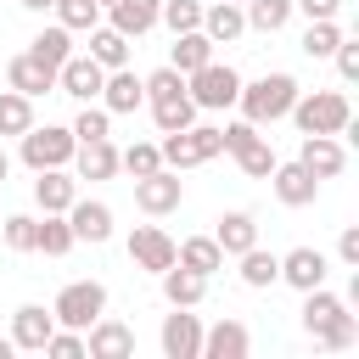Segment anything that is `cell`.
<instances>
[{"label":"cell","instance_id":"29","mask_svg":"<svg viewBox=\"0 0 359 359\" xmlns=\"http://www.w3.org/2000/svg\"><path fill=\"white\" fill-rule=\"evenodd\" d=\"M202 62H213V39H208L202 28H191V34H174V50H168V67H180V73H196Z\"/></svg>","mask_w":359,"mask_h":359},{"label":"cell","instance_id":"41","mask_svg":"<svg viewBox=\"0 0 359 359\" xmlns=\"http://www.w3.org/2000/svg\"><path fill=\"white\" fill-rule=\"evenodd\" d=\"M118 168H129L135 180H140V174H151V168H163L157 140H135V146H123V151H118Z\"/></svg>","mask_w":359,"mask_h":359},{"label":"cell","instance_id":"7","mask_svg":"<svg viewBox=\"0 0 359 359\" xmlns=\"http://www.w3.org/2000/svg\"><path fill=\"white\" fill-rule=\"evenodd\" d=\"M180 196H185L180 168H151V174H140V180H135V208H140V213H151V219L174 213V208H180Z\"/></svg>","mask_w":359,"mask_h":359},{"label":"cell","instance_id":"23","mask_svg":"<svg viewBox=\"0 0 359 359\" xmlns=\"http://www.w3.org/2000/svg\"><path fill=\"white\" fill-rule=\"evenodd\" d=\"M157 6H163V0H112V6H107V22H112L123 39H140V34L157 28Z\"/></svg>","mask_w":359,"mask_h":359},{"label":"cell","instance_id":"14","mask_svg":"<svg viewBox=\"0 0 359 359\" xmlns=\"http://www.w3.org/2000/svg\"><path fill=\"white\" fill-rule=\"evenodd\" d=\"M95 101L118 118V112L146 107V84H140V73H135V67H107V79H101V95H95Z\"/></svg>","mask_w":359,"mask_h":359},{"label":"cell","instance_id":"38","mask_svg":"<svg viewBox=\"0 0 359 359\" xmlns=\"http://www.w3.org/2000/svg\"><path fill=\"white\" fill-rule=\"evenodd\" d=\"M67 129H73V140H101V135H112V112H107L101 101H84Z\"/></svg>","mask_w":359,"mask_h":359},{"label":"cell","instance_id":"16","mask_svg":"<svg viewBox=\"0 0 359 359\" xmlns=\"http://www.w3.org/2000/svg\"><path fill=\"white\" fill-rule=\"evenodd\" d=\"M6 90H22L28 101H34V95H50V90H56V67H45V62L28 56V50H17V56L6 62Z\"/></svg>","mask_w":359,"mask_h":359},{"label":"cell","instance_id":"51","mask_svg":"<svg viewBox=\"0 0 359 359\" xmlns=\"http://www.w3.org/2000/svg\"><path fill=\"white\" fill-rule=\"evenodd\" d=\"M6 174H11V157H6V151H0V185H6Z\"/></svg>","mask_w":359,"mask_h":359},{"label":"cell","instance_id":"8","mask_svg":"<svg viewBox=\"0 0 359 359\" xmlns=\"http://www.w3.org/2000/svg\"><path fill=\"white\" fill-rule=\"evenodd\" d=\"M101 79H107V67H101L90 50H73V56L56 67V90H62V95H73L79 107L101 95Z\"/></svg>","mask_w":359,"mask_h":359},{"label":"cell","instance_id":"9","mask_svg":"<svg viewBox=\"0 0 359 359\" xmlns=\"http://www.w3.org/2000/svg\"><path fill=\"white\" fill-rule=\"evenodd\" d=\"M157 348H163V359H202V320H196L191 309H174V314H163Z\"/></svg>","mask_w":359,"mask_h":359},{"label":"cell","instance_id":"33","mask_svg":"<svg viewBox=\"0 0 359 359\" xmlns=\"http://www.w3.org/2000/svg\"><path fill=\"white\" fill-rule=\"evenodd\" d=\"M151 107V123L163 129V135H174V129H191L196 123V101L180 90V95H168V101H146Z\"/></svg>","mask_w":359,"mask_h":359},{"label":"cell","instance_id":"28","mask_svg":"<svg viewBox=\"0 0 359 359\" xmlns=\"http://www.w3.org/2000/svg\"><path fill=\"white\" fill-rule=\"evenodd\" d=\"M236 264H241V286H252V292H264V286H275V280H280V258H275V252H264L258 241H252L247 252H236Z\"/></svg>","mask_w":359,"mask_h":359},{"label":"cell","instance_id":"46","mask_svg":"<svg viewBox=\"0 0 359 359\" xmlns=\"http://www.w3.org/2000/svg\"><path fill=\"white\" fill-rule=\"evenodd\" d=\"M219 140H224V151L236 157V151H241L247 140H258V123H247V118H236V123H224V129H219Z\"/></svg>","mask_w":359,"mask_h":359},{"label":"cell","instance_id":"43","mask_svg":"<svg viewBox=\"0 0 359 359\" xmlns=\"http://www.w3.org/2000/svg\"><path fill=\"white\" fill-rule=\"evenodd\" d=\"M34 230H39V219H34V213H11L0 236H6V247H11V252H34Z\"/></svg>","mask_w":359,"mask_h":359},{"label":"cell","instance_id":"20","mask_svg":"<svg viewBox=\"0 0 359 359\" xmlns=\"http://www.w3.org/2000/svg\"><path fill=\"white\" fill-rule=\"evenodd\" d=\"M84 353H90V359H129V353H135V331H129L123 320L101 314V320L90 325V337H84Z\"/></svg>","mask_w":359,"mask_h":359},{"label":"cell","instance_id":"25","mask_svg":"<svg viewBox=\"0 0 359 359\" xmlns=\"http://www.w3.org/2000/svg\"><path fill=\"white\" fill-rule=\"evenodd\" d=\"M213 241H219V252H224V258H236V252H247V247L258 241V219H252V213H241V208H230V213H219Z\"/></svg>","mask_w":359,"mask_h":359},{"label":"cell","instance_id":"44","mask_svg":"<svg viewBox=\"0 0 359 359\" xmlns=\"http://www.w3.org/2000/svg\"><path fill=\"white\" fill-rule=\"evenodd\" d=\"M45 353H50V359H84V331L56 325V331L45 337Z\"/></svg>","mask_w":359,"mask_h":359},{"label":"cell","instance_id":"31","mask_svg":"<svg viewBox=\"0 0 359 359\" xmlns=\"http://www.w3.org/2000/svg\"><path fill=\"white\" fill-rule=\"evenodd\" d=\"M28 56H39L45 67H62V62L73 56V34H67L62 22H50V28H39V34L28 39Z\"/></svg>","mask_w":359,"mask_h":359},{"label":"cell","instance_id":"53","mask_svg":"<svg viewBox=\"0 0 359 359\" xmlns=\"http://www.w3.org/2000/svg\"><path fill=\"white\" fill-rule=\"evenodd\" d=\"M236 6H241V0H236Z\"/></svg>","mask_w":359,"mask_h":359},{"label":"cell","instance_id":"17","mask_svg":"<svg viewBox=\"0 0 359 359\" xmlns=\"http://www.w3.org/2000/svg\"><path fill=\"white\" fill-rule=\"evenodd\" d=\"M297 163H303L314 180H337V174L348 168V151H342V140H337V135H303Z\"/></svg>","mask_w":359,"mask_h":359},{"label":"cell","instance_id":"52","mask_svg":"<svg viewBox=\"0 0 359 359\" xmlns=\"http://www.w3.org/2000/svg\"><path fill=\"white\" fill-rule=\"evenodd\" d=\"M95 6H101V11H107V6H112V0H95Z\"/></svg>","mask_w":359,"mask_h":359},{"label":"cell","instance_id":"36","mask_svg":"<svg viewBox=\"0 0 359 359\" xmlns=\"http://www.w3.org/2000/svg\"><path fill=\"white\" fill-rule=\"evenodd\" d=\"M157 22L168 34H191V28H202V0H163L157 6Z\"/></svg>","mask_w":359,"mask_h":359},{"label":"cell","instance_id":"34","mask_svg":"<svg viewBox=\"0 0 359 359\" xmlns=\"http://www.w3.org/2000/svg\"><path fill=\"white\" fill-rule=\"evenodd\" d=\"M337 39H342L337 17H320V22H309V28H303V56H309V62H331Z\"/></svg>","mask_w":359,"mask_h":359},{"label":"cell","instance_id":"42","mask_svg":"<svg viewBox=\"0 0 359 359\" xmlns=\"http://www.w3.org/2000/svg\"><path fill=\"white\" fill-rule=\"evenodd\" d=\"M140 84H146V101H168V95H180V90H185V73L163 62V67H157V73H146Z\"/></svg>","mask_w":359,"mask_h":359},{"label":"cell","instance_id":"21","mask_svg":"<svg viewBox=\"0 0 359 359\" xmlns=\"http://www.w3.org/2000/svg\"><path fill=\"white\" fill-rule=\"evenodd\" d=\"M73 174H79V180H112V174H118V146H112V135H101V140H79V151H73Z\"/></svg>","mask_w":359,"mask_h":359},{"label":"cell","instance_id":"6","mask_svg":"<svg viewBox=\"0 0 359 359\" xmlns=\"http://www.w3.org/2000/svg\"><path fill=\"white\" fill-rule=\"evenodd\" d=\"M50 314H56V325L90 331V325H95V320L107 314V286H101V280H67V286L56 292Z\"/></svg>","mask_w":359,"mask_h":359},{"label":"cell","instance_id":"13","mask_svg":"<svg viewBox=\"0 0 359 359\" xmlns=\"http://www.w3.org/2000/svg\"><path fill=\"white\" fill-rule=\"evenodd\" d=\"M247 353H252V331L236 314L202 325V359H247Z\"/></svg>","mask_w":359,"mask_h":359},{"label":"cell","instance_id":"4","mask_svg":"<svg viewBox=\"0 0 359 359\" xmlns=\"http://www.w3.org/2000/svg\"><path fill=\"white\" fill-rule=\"evenodd\" d=\"M73 151H79V140H73V129H62V123H28L22 135H17V157L39 174V168H67L73 163Z\"/></svg>","mask_w":359,"mask_h":359},{"label":"cell","instance_id":"10","mask_svg":"<svg viewBox=\"0 0 359 359\" xmlns=\"http://www.w3.org/2000/svg\"><path fill=\"white\" fill-rule=\"evenodd\" d=\"M129 258H135V269L163 275V269L174 264V236L157 230V224H135V230H129Z\"/></svg>","mask_w":359,"mask_h":359},{"label":"cell","instance_id":"27","mask_svg":"<svg viewBox=\"0 0 359 359\" xmlns=\"http://www.w3.org/2000/svg\"><path fill=\"white\" fill-rule=\"evenodd\" d=\"M79 241H73V224H67V213H39V230H34V252H45V258H62V252H73Z\"/></svg>","mask_w":359,"mask_h":359},{"label":"cell","instance_id":"32","mask_svg":"<svg viewBox=\"0 0 359 359\" xmlns=\"http://www.w3.org/2000/svg\"><path fill=\"white\" fill-rule=\"evenodd\" d=\"M90 56H95L101 67H129V39H123L112 22H95V28H90Z\"/></svg>","mask_w":359,"mask_h":359},{"label":"cell","instance_id":"26","mask_svg":"<svg viewBox=\"0 0 359 359\" xmlns=\"http://www.w3.org/2000/svg\"><path fill=\"white\" fill-rule=\"evenodd\" d=\"M157 280H163V297H168V309H196V303L208 297V280H202V275H191L185 264H168Z\"/></svg>","mask_w":359,"mask_h":359},{"label":"cell","instance_id":"39","mask_svg":"<svg viewBox=\"0 0 359 359\" xmlns=\"http://www.w3.org/2000/svg\"><path fill=\"white\" fill-rule=\"evenodd\" d=\"M163 168H196L202 163V151H196V140H191V129H174V135H163Z\"/></svg>","mask_w":359,"mask_h":359},{"label":"cell","instance_id":"5","mask_svg":"<svg viewBox=\"0 0 359 359\" xmlns=\"http://www.w3.org/2000/svg\"><path fill=\"white\" fill-rule=\"evenodd\" d=\"M185 95L196 101V112H224L241 95V73L230 62H202L196 73H185Z\"/></svg>","mask_w":359,"mask_h":359},{"label":"cell","instance_id":"35","mask_svg":"<svg viewBox=\"0 0 359 359\" xmlns=\"http://www.w3.org/2000/svg\"><path fill=\"white\" fill-rule=\"evenodd\" d=\"M28 123H34V101L22 90H0V140L6 135H22Z\"/></svg>","mask_w":359,"mask_h":359},{"label":"cell","instance_id":"15","mask_svg":"<svg viewBox=\"0 0 359 359\" xmlns=\"http://www.w3.org/2000/svg\"><path fill=\"white\" fill-rule=\"evenodd\" d=\"M67 224H73V241H90V247L112 241V208H107V202H95V196H73Z\"/></svg>","mask_w":359,"mask_h":359},{"label":"cell","instance_id":"40","mask_svg":"<svg viewBox=\"0 0 359 359\" xmlns=\"http://www.w3.org/2000/svg\"><path fill=\"white\" fill-rule=\"evenodd\" d=\"M236 163H241V174H247V180H269V168H275L280 157H275V146L258 135V140H247V146L236 151Z\"/></svg>","mask_w":359,"mask_h":359},{"label":"cell","instance_id":"2","mask_svg":"<svg viewBox=\"0 0 359 359\" xmlns=\"http://www.w3.org/2000/svg\"><path fill=\"white\" fill-rule=\"evenodd\" d=\"M292 101H297V79L292 73H264V79H252V84H241V95H236V107H241V118L247 123H280L286 112H292Z\"/></svg>","mask_w":359,"mask_h":359},{"label":"cell","instance_id":"49","mask_svg":"<svg viewBox=\"0 0 359 359\" xmlns=\"http://www.w3.org/2000/svg\"><path fill=\"white\" fill-rule=\"evenodd\" d=\"M17 6H22V11H39V17H45V11L56 6V0H17Z\"/></svg>","mask_w":359,"mask_h":359},{"label":"cell","instance_id":"11","mask_svg":"<svg viewBox=\"0 0 359 359\" xmlns=\"http://www.w3.org/2000/svg\"><path fill=\"white\" fill-rule=\"evenodd\" d=\"M325 275H331V258H325L320 247H292V252H280V280H286L292 292H314V286H325Z\"/></svg>","mask_w":359,"mask_h":359},{"label":"cell","instance_id":"1","mask_svg":"<svg viewBox=\"0 0 359 359\" xmlns=\"http://www.w3.org/2000/svg\"><path fill=\"white\" fill-rule=\"evenodd\" d=\"M303 331H309L314 348H325V353H342V348L359 342V320H353L348 303H342L337 292H325V286L303 292Z\"/></svg>","mask_w":359,"mask_h":359},{"label":"cell","instance_id":"45","mask_svg":"<svg viewBox=\"0 0 359 359\" xmlns=\"http://www.w3.org/2000/svg\"><path fill=\"white\" fill-rule=\"evenodd\" d=\"M331 62H337V73H342V84H353V79H359V45H353L348 34L337 39V50H331Z\"/></svg>","mask_w":359,"mask_h":359},{"label":"cell","instance_id":"18","mask_svg":"<svg viewBox=\"0 0 359 359\" xmlns=\"http://www.w3.org/2000/svg\"><path fill=\"white\" fill-rule=\"evenodd\" d=\"M269 185H275V196H280L286 208H309V202L320 196V180H314L297 157H292V163H275V168H269Z\"/></svg>","mask_w":359,"mask_h":359},{"label":"cell","instance_id":"30","mask_svg":"<svg viewBox=\"0 0 359 359\" xmlns=\"http://www.w3.org/2000/svg\"><path fill=\"white\" fill-rule=\"evenodd\" d=\"M241 17L252 34H280L292 22V0H241Z\"/></svg>","mask_w":359,"mask_h":359},{"label":"cell","instance_id":"22","mask_svg":"<svg viewBox=\"0 0 359 359\" xmlns=\"http://www.w3.org/2000/svg\"><path fill=\"white\" fill-rule=\"evenodd\" d=\"M174 264H185L191 275L213 280V275L224 269V252H219V241H213V236H185V241H174Z\"/></svg>","mask_w":359,"mask_h":359},{"label":"cell","instance_id":"12","mask_svg":"<svg viewBox=\"0 0 359 359\" xmlns=\"http://www.w3.org/2000/svg\"><path fill=\"white\" fill-rule=\"evenodd\" d=\"M50 331H56V314H50L45 303H22V309L11 314V331H6V337H11L17 353H45V337H50Z\"/></svg>","mask_w":359,"mask_h":359},{"label":"cell","instance_id":"3","mask_svg":"<svg viewBox=\"0 0 359 359\" xmlns=\"http://www.w3.org/2000/svg\"><path fill=\"white\" fill-rule=\"evenodd\" d=\"M286 118H292L303 135H348L353 107H348L342 90H297V101H292Z\"/></svg>","mask_w":359,"mask_h":359},{"label":"cell","instance_id":"50","mask_svg":"<svg viewBox=\"0 0 359 359\" xmlns=\"http://www.w3.org/2000/svg\"><path fill=\"white\" fill-rule=\"evenodd\" d=\"M11 353H17V348H11V337H0V359H11Z\"/></svg>","mask_w":359,"mask_h":359},{"label":"cell","instance_id":"24","mask_svg":"<svg viewBox=\"0 0 359 359\" xmlns=\"http://www.w3.org/2000/svg\"><path fill=\"white\" fill-rule=\"evenodd\" d=\"M202 34H208L213 45H236V39L247 34L241 6H236V0H213V6H202Z\"/></svg>","mask_w":359,"mask_h":359},{"label":"cell","instance_id":"48","mask_svg":"<svg viewBox=\"0 0 359 359\" xmlns=\"http://www.w3.org/2000/svg\"><path fill=\"white\" fill-rule=\"evenodd\" d=\"M292 11H303L309 22H320V17H337V11H342V0H292Z\"/></svg>","mask_w":359,"mask_h":359},{"label":"cell","instance_id":"19","mask_svg":"<svg viewBox=\"0 0 359 359\" xmlns=\"http://www.w3.org/2000/svg\"><path fill=\"white\" fill-rule=\"evenodd\" d=\"M73 196H79V174H67V168H39L34 174V208L39 213H67Z\"/></svg>","mask_w":359,"mask_h":359},{"label":"cell","instance_id":"47","mask_svg":"<svg viewBox=\"0 0 359 359\" xmlns=\"http://www.w3.org/2000/svg\"><path fill=\"white\" fill-rule=\"evenodd\" d=\"M337 258H342L348 269H359V224H342V236H337Z\"/></svg>","mask_w":359,"mask_h":359},{"label":"cell","instance_id":"37","mask_svg":"<svg viewBox=\"0 0 359 359\" xmlns=\"http://www.w3.org/2000/svg\"><path fill=\"white\" fill-rule=\"evenodd\" d=\"M50 11H56V22H62L67 34H90V28L101 22V6H95V0H56Z\"/></svg>","mask_w":359,"mask_h":359}]
</instances>
